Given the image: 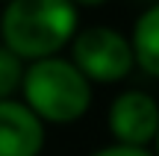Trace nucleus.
I'll use <instances>...</instances> for the list:
<instances>
[{"label":"nucleus","instance_id":"nucleus-3","mask_svg":"<svg viewBox=\"0 0 159 156\" xmlns=\"http://www.w3.org/2000/svg\"><path fill=\"white\" fill-rule=\"evenodd\" d=\"M71 62L91 86H115L127 80L136 68L133 47L121 29L115 27H83L71 38Z\"/></svg>","mask_w":159,"mask_h":156},{"label":"nucleus","instance_id":"nucleus-7","mask_svg":"<svg viewBox=\"0 0 159 156\" xmlns=\"http://www.w3.org/2000/svg\"><path fill=\"white\" fill-rule=\"evenodd\" d=\"M24 68H27V62H21L15 53H9L0 44V100H12L21 91Z\"/></svg>","mask_w":159,"mask_h":156},{"label":"nucleus","instance_id":"nucleus-11","mask_svg":"<svg viewBox=\"0 0 159 156\" xmlns=\"http://www.w3.org/2000/svg\"><path fill=\"white\" fill-rule=\"evenodd\" d=\"M153 3H159V0H153Z\"/></svg>","mask_w":159,"mask_h":156},{"label":"nucleus","instance_id":"nucleus-6","mask_svg":"<svg viewBox=\"0 0 159 156\" xmlns=\"http://www.w3.org/2000/svg\"><path fill=\"white\" fill-rule=\"evenodd\" d=\"M133 47L136 68H142L150 80H159V3H150L133 24L127 35Z\"/></svg>","mask_w":159,"mask_h":156},{"label":"nucleus","instance_id":"nucleus-4","mask_svg":"<svg viewBox=\"0 0 159 156\" xmlns=\"http://www.w3.org/2000/svg\"><path fill=\"white\" fill-rule=\"evenodd\" d=\"M106 127L115 145L150 150L159 130V100L144 88H124L109 103Z\"/></svg>","mask_w":159,"mask_h":156},{"label":"nucleus","instance_id":"nucleus-10","mask_svg":"<svg viewBox=\"0 0 159 156\" xmlns=\"http://www.w3.org/2000/svg\"><path fill=\"white\" fill-rule=\"evenodd\" d=\"M150 153L159 156V130H156V139H153V145H150Z\"/></svg>","mask_w":159,"mask_h":156},{"label":"nucleus","instance_id":"nucleus-8","mask_svg":"<svg viewBox=\"0 0 159 156\" xmlns=\"http://www.w3.org/2000/svg\"><path fill=\"white\" fill-rule=\"evenodd\" d=\"M89 156H153L148 147H127V145H106V147H97Z\"/></svg>","mask_w":159,"mask_h":156},{"label":"nucleus","instance_id":"nucleus-2","mask_svg":"<svg viewBox=\"0 0 159 156\" xmlns=\"http://www.w3.org/2000/svg\"><path fill=\"white\" fill-rule=\"evenodd\" d=\"M21 103L39 118L41 124L68 127L89 115L94 103V86L74 68L65 56L35 59L27 62L21 80Z\"/></svg>","mask_w":159,"mask_h":156},{"label":"nucleus","instance_id":"nucleus-9","mask_svg":"<svg viewBox=\"0 0 159 156\" xmlns=\"http://www.w3.org/2000/svg\"><path fill=\"white\" fill-rule=\"evenodd\" d=\"M71 3L80 9V6H103V3H109V0H71Z\"/></svg>","mask_w":159,"mask_h":156},{"label":"nucleus","instance_id":"nucleus-12","mask_svg":"<svg viewBox=\"0 0 159 156\" xmlns=\"http://www.w3.org/2000/svg\"><path fill=\"white\" fill-rule=\"evenodd\" d=\"M3 3H6V0H3Z\"/></svg>","mask_w":159,"mask_h":156},{"label":"nucleus","instance_id":"nucleus-1","mask_svg":"<svg viewBox=\"0 0 159 156\" xmlns=\"http://www.w3.org/2000/svg\"><path fill=\"white\" fill-rule=\"evenodd\" d=\"M80 29L71 0H6L0 12V44L21 62L59 56Z\"/></svg>","mask_w":159,"mask_h":156},{"label":"nucleus","instance_id":"nucleus-5","mask_svg":"<svg viewBox=\"0 0 159 156\" xmlns=\"http://www.w3.org/2000/svg\"><path fill=\"white\" fill-rule=\"evenodd\" d=\"M47 127L18 97L0 100V156H41Z\"/></svg>","mask_w":159,"mask_h":156}]
</instances>
